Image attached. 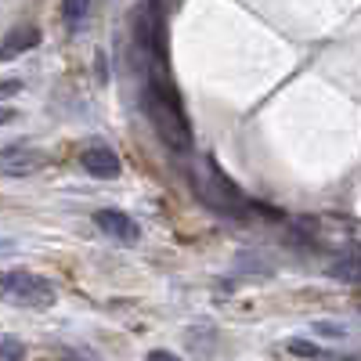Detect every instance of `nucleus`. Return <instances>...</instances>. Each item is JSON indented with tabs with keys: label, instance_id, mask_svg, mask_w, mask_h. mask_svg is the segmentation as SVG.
Instances as JSON below:
<instances>
[{
	"label": "nucleus",
	"instance_id": "nucleus-1",
	"mask_svg": "<svg viewBox=\"0 0 361 361\" xmlns=\"http://www.w3.org/2000/svg\"><path fill=\"white\" fill-rule=\"evenodd\" d=\"M141 105H145V116L152 119L156 134L163 137V145L173 148V152H188L192 148V123H188L185 109H180V98L173 90V80H170L163 54H148V76H145Z\"/></svg>",
	"mask_w": 361,
	"mask_h": 361
},
{
	"label": "nucleus",
	"instance_id": "nucleus-2",
	"mask_svg": "<svg viewBox=\"0 0 361 361\" xmlns=\"http://www.w3.org/2000/svg\"><path fill=\"white\" fill-rule=\"evenodd\" d=\"M192 185H195V195L224 217H250L253 214V206L243 195V188H238L235 180H228L209 159H199L192 166Z\"/></svg>",
	"mask_w": 361,
	"mask_h": 361
},
{
	"label": "nucleus",
	"instance_id": "nucleus-3",
	"mask_svg": "<svg viewBox=\"0 0 361 361\" xmlns=\"http://www.w3.org/2000/svg\"><path fill=\"white\" fill-rule=\"evenodd\" d=\"M4 296L18 307H33V311H47L54 307L58 300V289L51 279L37 275V271H25V267H15V271H4V282H0Z\"/></svg>",
	"mask_w": 361,
	"mask_h": 361
},
{
	"label": "nucleus",
	"instance_id": "nucleus-4",
	"mask_svg": "<svg viewBox=\"0 0 361 361\" xmlns=\"http://www.w3.org/2000/svg\"><path fill=\"white\" fill-rule=\"evenodd\" d=\"M44 152L40 148H29V145H4V173L8 177H22V173H33L44 166Z\"/></svg>",
	"mask_w": 361,
	"mask_h": 361
},
{
	"label": "nucleus",
	"instance_id": "nucleus-5",
	"mask_svg": "<svg viewBox=\"0 0 361 361\" xmlns=\"http://www.w3.org/2000/svg\"><path fill=\"white\" fill-rule=\"evenodd\" d=\"M94 224H98L105 235L119 238V243H137V238H141V228L123 214V209H98V214H94Z\"/></svg>",
	"mask_w": 361,
	"mask_h": 361
},
{
	"label": "nucleus",
	"instance_id": "nucleus-6",
	"mask_svg": "<svg viewBox=\"0 0 361 361\" xmlns=\"http://www.w3.org/2000/svg\"><path fill=\"white\" fill-rule=\"evenodd\" d=\"M80 163H83V170H87L90 177H102V180L119 177V159H116L112 148H105V145H90V148H83Z\"/></svg>",
	"mask_w": 361,
	"mask_h": 361
},
{
	"label": "nucleus",
	"instance_id": "nucleus-7",
	"mask_svg": "<svg viewBox=\"0 0 361 361\" xmlns=\"http://www.w3.org/2000/svg\"><path fill=\"white\" fill-rule=\"evenodd\" d=\"M325 275L333 282H347V286H361V246H347L336 260L325 264Z\"/></svg>",
	"mask_w": 361,
	"mask_h": 361
},
{
	"label": "nucleus",
	"instance_id": "nucleus-8",
	"mask_svg": "<svg viewBox=\"0 0 361 361\" xmlns=\"http://www.w3.org/2000/svg\"><path fill=\"white\" fill-rule=\"evenodd\" d=\"M37 44H40V29L37 25H18V29H11V33L4 37V58H15L22 51H33Z\"/></svg>",
	"mask_w": 361,
	"mask_h": 361
},
{
	"label": "nucleus",
	"instance_id": "nucleus-9",
	"mask_svg": "<svg viewBox=\"0 0 361 361\" xmlns=\"http://www.w3.org/2000/svg\"><path fill=\"white\" fill-rule=\"evenodd\" d=\"M87 11H90V0H62V18H66L73 29L87 18Z\"/></svg>",
	"mask_w": 361,
	"mask_h": 361
},
{
	"label": "nucleus",
	"instance_id": "nucleus-10",
	"mask_svg": "<svg viewBox=\"0 0 361 361\" xmlns=\"http://www.w3.org/2000/svg\"><path fill=\"white\" fill-rule=\"evenodd\" d=\"M289 354H296V357H311V361H325V357H329L318 343H307V340H289Z\"/></svg>",
	"mask_w": 361,
	"mask_h": 361
},
{
	"label": "nucleus",
	"instance_id": "nucleus-11",
	"mask_svg": "<svg viewBox=\"0 0 361 361\" xmlns=\"http://www.w3.org/2000/svg\"><path fill=\"white\" fill-rule=\"evenodd\" d=\"M314 336H333V340H343V336H347V325H336V322H314Z\"/></svg>",
	"mask_w": 361,
	"mask_h": 361
},
{
	"label": "nucleus",
	"instance_id": "nucleus-12",
	"mask_svg": "<svg viewBox=\"0 0 361 361\" xmlns=\"http://www.w3.org/2000/svg\"><path fill=\"white\" fill-rule=\"evenodd\" d=\"M0 354H4V361H25V350L15 336H4V343H0Z\"/></svg>",
	"mask_w": 361,
	"mask_h": 361
},
{
	"label": "nucleus",
	"instance_id": "nucleus-13",
	"mask_svg": "<svg viewBox=\"0 0 361 361\" xmlns=\"http://www.w3.org/2000/svg\"><path fill=\"white\" fill-rule=\"evenodd\" d=\"M148 361H185V357H177L170 350H148Z\"/></svg>",
	"mask_w": 361,
	"mask_h": 361
}]
</instances>
